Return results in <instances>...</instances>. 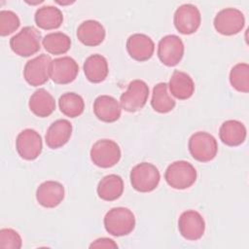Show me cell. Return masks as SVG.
<instances>
[{"label": "cell", "instance_id": "16", "mask_svg": "<svg viewBox=\"0 0 249 249\" xmlns=\"http://www.w3.org/2000/svg\"><path fill=\"white\" fill-rule=\"evenodd\" d=\"M126 51L131 58L142 62L150 59L153 56L155 44L148 35L135 33L127 38Z\"/></svg>", "mask_w": 249, "mask_h": 249}, {"label": "cell", "instance_id": "23", "mask_svg": "<svg viewBox=\"0 0 249 249\" xmlns=\"http://www.w3.org/2000/svg\"><path fill=\"white\" fill-rule=\"evenodd\" d=\"M168 88L172 95L180 100L190 98L195 92V83L191 76L179 70H175L172 73Z\"/></svg>", "mask_w": 249, "mask_h": 249}, {"label": "cell", "instance_id": "9", "mask_svg": "<svg viewBox=\"0 0 249 249\" xmlns=\"http://www.w3.org/2000/svg\"><path fill=\"white\" fill-rule=\"evenodd\" d=\"M52 58L50 55L42 53L28 60L23 68V78L32 87L42 86L50 78V66Z\"/></svg>", "mask_w": 249, "mask_h": 249}, {"label": "cell", "instance_id": "32", "mask_svg": "<svg viewBox=\"0 0 249 249\" xmlns=\"http://www.w3.org/2000/svg\"><path fill=\"white\" fill-rule=\"evenodd\" d=\"M89 248H118L117 243L108 237H101L95 239L90 245Z\"/></svg>", "mask_w": 249, "mask_h": 249}, {"label": "cell", "instance_id": "3", "mask_svg": "<svg viewBox=\"0 0 249 249\" xmlns=\"http://www.w3.org/2000/svg\"><path fill=\"white\" fill-rule=\"evenodd\" d=\"M196 176L195 166L186 160L173 161L164 172L166 183L176 190H185L192 187L196 180Z\"/></svg>", "mask_w": 249, "mask_h": 249}, {"label": "cell", "instance_id": "24", "mask_svg": "<svg viewBox=\"0 0 249 249\" xmlns=\"http://www.w3.org/2000/svg\"><path fill=\"white\" fill-rule=\"evenodd\" d=\"M97 195L105 201H114L121 197L124 193V181L117 174L104 176L97 185Z\"/></svg>", "mask_w": 249, "mask_h": 249}, {"label": "cell", "instance_id": "4", "mask_svg": "<svg viewBox=\"0 0 249 249\" xmlns=\"http://www.w3.org/2000/svg\"><path fill=\"white\" fill-rule=\"evenodd\" d=\"M129 178L134 190L140 193H150L158 187L160 174L153 163L140 162L132 167Z\"/></svg>", "mask_w": 249, "mask_h": 249}, {"label": "cell", "instance_id": "31", "mask_svg": "<svg viewBox=\"0 0 249 249\" xmlns=\"http://www.w3.org/2000/svg\"><path fill=\"white\" fill-rule=\"evenodd\" d=\"M22 240L18 231L13 229L0 230V248L2 249H19Z\"/></svg>", "mask_w": 249, "mask_h": 249}, {"label": "cell", "instance_id": "13", "mask_svg": "<svg viewBox=\"0 0 249 249\" xmlns=\"http://www.w3.org/2000/svg\"><path fill=\"white\" fill-rule=\"evenodd\" d=\"M178 230L185 239L197 240L204 234V219L196 210L184 211L178 219Z\"/></svg>", "mask_w": 249, "mask_h": 249}, {"label": "cell", "instance_id": "18", "mask_svg": "<svg viewBox=\"0 0 249 249\" xmlns=\"http://www.w3.org/2000/svg\"><path fill=\"white\" fill-rule=\"evenodd\" d=\"M72 124L68 120L59 119L54 121L47 129L45 141L49 148L58 149L64 146L72 135Z\"/></svg>", "mask_w": 249, "mask_h": 249}, {"label": "cell", "instance_id": "5", "mask_svg": "<svg viewBox=\"0 0 249 249\" xmlns=\"http://www.w3.org/2000/svg\"><path fill=\"white\" fill-rule=\"evenodd\" d=\"M191 156L197 161L207 162L212 160L218 153V143L216 138L205 131L194 133L188 143Z\"/></svg>", "mask_w": 249, "mask_h": 249}, {"label": "cell", "instance_id": "27", "mask_svg": "<svg viewBox=\"0 0 249 249\" xmlns=\"http://www.w3.org/2000/svg\"><path fill=\"white\" fill-rule=\"evenodd\" d=\"M42 44L49 53L58 55L66 53L70 50L71 39L63 32H52L43 38Z\"/></svg>", "mask_w": 249, "mask_h": 249}, {"label": "cell", "instance_id": "12", "mask_svg": "<svg viewBox=\"0 0 249 249\" xmlns=\"http://www.w3.org/2000/svg\"><path fill=\"white\" fill-rule=\"evenodd\" d=\"M16 149L21 159L26 160H36L42 153V137L35 129H23L17 136Z\"/></svg>", "mask_w": 249, "mask_h": 249}, {"label": "cell", "instance_id": "19", "mask_svg": "<svg viewBox=\"0 0 249 249\" xmlns=\"http://www.w3.org/2000/svg\"><path fill=\"white\" fill-rule=\"evenodd\" d=\"M106 36L103 25L94 19L83 21L77 28V37L79 41L88 47H95L100 45Z\"/></svg>", "mask_w": 249, "mask_h": 249}, {"label": "cell", "instance_id": "20", "mask_svg": "<svg viewBox=\"0 0 249 249\" xmlns=\"http://www.w3.org/2000/svg\"><path fill=\"white\" fill-rule=\"evenodd\" d=\"M247 135L245 125L236 120H228L224 122L219 129V137L221 141L230 147L241 145Z\"/></svg>", "mask_w": 249, "mask_h": 249}, {"label": "cell", "instance_id": "14", "mask_svg": "<svg viewBox=\"0 0 249 249\" xmlns=\"http://www.w3.org/2000/svg\"><path fill=\"white\" fill-rule=\"evenodd\" d=\"M79 73V65L70 56H62L52 60L50 66V78L58 85L72 83Z\"/></svg>", "mask_w": 249, "mask_h": 249}, {"label": "cell", "instance_id": "22", "mask_svg": "<svg viewBox=\"0 0 249 249\" xmlns=\"http://www.w3.org/2000/svg\"><path fill=\"white\" fill-rule=\"evenodd\" d=\"M84 73L86 78L93 84L103 82L109 73L107 59L98 53L91 54L84 62Z\"/></svg>", "mask_w": 249, "mask_h": 249}, {"label": "cell", "instance_id": "25", "mask_svg": "<svg viewBox=\"0 0 249 249\" xmlns=\"http://www.w3.org/2000/svg\"><path fill=\"white\" fill-rule=\"evenodd\" d=\"M34 20L36 25L44 30L58 28L63 21L62 12L54 6H43L35 12Z\"/></svg>", "mask_w": 249, "mask_h": 249}, {"label": "cell", "instance_id": "26", "mask_svg": "<svg viewBox=\"0 0 249 249\" xmlns=\"http://www.w3.org/2000/svg\"><path fill=\"white\" fill-rule=\"evenodd\" d=\"M152 108L160 114L169 113L176 105L174 98L168 93V85L166 83H159L153 89Z\"/></svg>", "mask_w": 249, "mask_h": 249}, {"label": "cell", "instance_id": "30", "mask_svg": "<svg viewBox=\"0 0 249 249\" xmlns=\"http://www.w3.org/2000/svg\"><path fill=\"white\" fill-rule=\"evenodd\" d=\"M20 25L19 18L16 13L9 10L0 12V35L8 36L15 32Z\"/></svg>", "mask_w": 249, "mask_h": 249}, {"label": "cell", "instance_id": "21", "mask_svg": "<svg viewBox=\"0 0 249 249\" xmlns=\"http://www.w3.org/2000/svg\"><path fill=\"white\" fill-rule=\"evenodd\" d=\"M28 106L35 116L46 118L55 110V100L47 89H38L30 96Z\"/></svg>", "mask_w": 249, "mask_h": 249}, {"label": "cell", "instance_id": "2", "mask_svg": "<svg viewBox=\"0 0 249 249\" xmlns=\"http://www.w3.org/2000/svg\"><path fill=\"white\" fill-rule=\"evenodd\" d=\"M42 40L38 29L34 26H25L10 39V47L16 54L28 57L39 52Z\"/></svg>", "mask_w": 249, "mask_h": 249}, {"label": "cell", "instance_id": "17", "mask_svg": "<svg viewBox=\"0 0 249 249\" xmlns=\"http://www.w3.org/2000/svg\"><path fill=\"white\" fill-rule=\"evenodd\" d=\"M93 113L98 120L104 123H114L120 119L122 107L115 97L99 95L93 102Z\"/></svg>", "mask_w": 249, "mask_h": 249}, {"label": "cell", "instance_id": "10", "mask_svg": "<svg viewBox=\"0 0 249 249\" xmlns=\"http://www.w3.org/2000/svg\"><path fill=\"white\" fill-rule=\"evenodd\" d=\"M201 16L196 6L183 4L178 7L173 16V23L177 31L184 35L195 33L200 26Z\"/></svg>", "mask_w": 249, "mask_h": 249}, {"label": "cell", "instance_id": "1", "mask_svg": "<svg viewBox=\"0 0 249 249\" xmlns=\"http://www.w3.org/2000/svg\"><path fill=\"white\" fill-rule=\"evenodd\" d=\"M104 227L108 233L114 236L129 234L135 228V216L126 207H114L104 216Z\"/></svg>", "mask_w": 249, "mask_h": 249}, {"label": "cell", "instance_id": "33", "mask_svg": "<svg viewBox=\"0 0 249 249\" xmlns=\"http://www.w3.org/2000/svg\"><path fill=\"white\" fill-rule=\"evenodd\" d=\"M56 3H58L59 5H68V4H72V3H74V1H67V2H61V1H57L56 0Z\"/></svg>", "mask_w": 249, "mask_h": 249}, {"label": "cell", "instance_id": "6", "mask_svg": "<svg viewBox=\"0 0 249 249\" xmlns=\"http://www.w3.org/2000/svg\"><path fill=\"white\" fill-rule=\"evenodd\" d=\"M89 155L93 164L101 168H110L120 161L122 152L115 141L100 139L92 145Z\"/></svg>", "mask_w": 249, "mask_h": 249}, {"label": "cell", "instance_id": "28", "mask_svg": "<svg viewBox=\"0 0 249 249\" xmlns=\"http://www.w3.org/2000/svg\"><path fill=\"white\" fill-rule=\"evenodd\" d=\"M58 106L62 114L70 118H77L83 114L85 101L83 97L75 92H65L58 99Z\"/></svg>", "mask_w": 249, "mask_h": 249}, {"label": "cell", "instance_id": "29", "mask_svg": "<svg viewBox=\"0 0 249 249\" xmlns=\"http://www.w3.org/2000/svg\"><path fill=\"white\" fill-rule=\"evenodd\" d=\"M230 83L237 91H249V65L247 63L235 64L230 72Z\"/></svg>", "mask_w": 249, "mask_h": 249}, {"label": "cell", "instance_id": "8", "mask_svg": "<svg viewBox=\"0 0 249 249\" xmlns=\"http://www.w3.org/2000/svg\"><path fill=\"white\" fill-rule=\"evenodd\" d=\"M216 31L222 35L231 36L239 33L245 25L243 13L235 8H226L218 12L213 21Z\"/></svg>", "mask_w": 249, "mask_h": 249}, {"label": "cell", "instance_id": "7", "mask_svg": "<svg viewBox=\"0 0 249 249\" xmlns=\"http://www.w3.org/2000/svg\"><path fill=\"white\" fill-rule=\"evenodd\" d=\"M149 97V87L142 80L131 81L126 90L120 97V105L126 112H137L141 110Z\"/></svg>", "mask_w": 249, "mask_h": 249}, {"label": "cell", "instance_id": "15", "mask_svg": "<svg viewBox=\"0 0 249 249\" xmlns=\"http://www.w3.org/2000/svg\"><path fill=\"white\" fill-rule=\"evenodd\" d=\"M65 196L64 187L57 181H45L36 190L38 203L46 208H54L59 205Z\"/></svg>", "mask_w": 249, "mask_h": 249}, {"label": "cell", "instance_id": "11", "mask_svg": "<svg viewBox=\"0 0 249 249\" xmlns=\"http://www.w3.org/2000/svg\"><path fill=\"white\" fill-rule=\"evenodd\" d=\"M184 43L177 35L162 37L158 45V56L162 64L168 67L177 65L184 55Z\"/></svg>", "mask_w": 249, "mask_h": 249}]
</instances>
